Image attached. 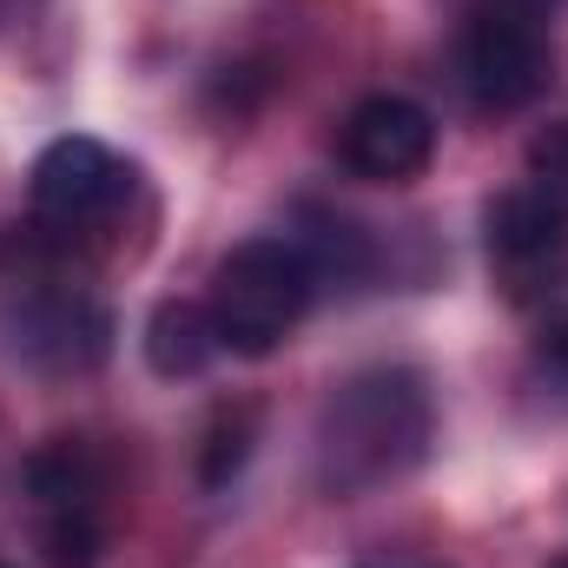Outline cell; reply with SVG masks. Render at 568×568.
<instances>
[{
    "label": "cell",
    "mask_w": 568,
    "mask_h": 568,
    "mask_svg": "<svg viewBox=\"0 0 568 568\" xmlns=\"http://www.w3.org/2000/svg\"><path fill=\"white\" fill-rule=\"evenodd\" d=\"M0 568H7V562H0Z\"/></svg>",
    "instance_id": "cell-17"
},
{
    "label": "cell",
    "mask_w": 568,
    "mask_h": 568,
    "mask_svg": "<svg viewBox=\"0 0 568 568\" xmlns=\"http://www.w3.org/2000/svg\"><path fill=\"white\" fill-rule=\"evenodd\" d=\"M357 568H443V562H429V556H404V549H384V556H364Z\"/></svg>",
    "instance_id": "cell-14"
},
{
    "label": "cell",
    "mask_w": 568,
    "mask_h": 568,
    "mask_svg": "<svg viewBox=\"0 0 568 568\" xmlns=\"http://www.w3.org/2000/svg\"><path fill=\"white\" fill-rule=\"evenodd\" d=\"M337 159L357 179L404 185V179H417L429 159H436V120H429L417 100H404V93H371V100H357L344 113Z\"/></svg>",
    "instance_id": "cell-8"
},
{
    "label": "cell",
    "mask_w": 568,
    "mask_h": 568,
    "mask_svg": "<svg viewBox=\"0 0 568 568\" xmlns=\"http://www.w3.org/2000/svg\"><path fill=\"white\" fill-rule=\"evenodd\" d=\"M429 436H436V404H429L424 371L371 364V371L344 377L317 410V436H311L317 489L337 503L371 496L424 463Z\"/></svg>",
    "instance_id": "cell-1"
},
{
    "label": "cell",
    "mask_w": 568,
    "mask_h": 568,
    "mask_svg": "<svg viewBox=\"0 0 568 568\" xmlns=\"http://www.w3.org/2000/svg\"><path fill=\"white\" fill-rule=\"evenodd\" d=\"M219 351H225V344H219V324H212V311L192 304V297H165V304L145 317V364H152L159 377H199Z\"/></svg>",
    "instance_id": "cell-9"
},
{
    "label": "cell",
    "mask_w": 568,
    "mask_h": 568,
    "mask_svg": "<svg viewBox=\"0 0 568 568\" xmlns=\"http://www.w3.org/2000/svg\"><path fill=\"white\" fill-rule=\"evenodd\" d=\"M549 568H568V556H562V562H549Z\"/></svg>",
    "instance_id": "cell-15"
},
{
    "label": "cell",
    "mask_w": 568,
    "mask_h": 568,
    "mask_svg": "<svg viewBox=\"0 0 568 568\" xmlns=\"http://www.w3.org/2000/svg\"><path fill=\"white\" fill-rule=\"evenodd\" d=\"M245 449H252V410L239 404H225L219 417H212V436H205V483H225L239 463H245Z\"/></svg>",
    "instance_id": "cell-13"
},
{
    "label": "cell",
    "mask_w": 568,
    "mask_h": 568,
    "mask_svg": "<svg viewBox=\"0 0 568 568\" xmlns=\"http://www.w3.org/2000/svg\"><path fill=\"white\" fill-rule=\"evenodd\" d=\"M0 337L27 371L47 377H80L106 357L113 344V317L106 304L73 278H13L0 304Z\"/></svg>",
    "instance_id": "cell-6"
},
{
    "label": "cell",
    "mask_w": 568,
    "mask_h": 568,
    "mask_svg": "<svg viewBox=\"0 0 568 568\" xmlns=\"http://www.w3.org/2000/svg\"><path fill=\"white\" fill-rule=\"evenodd\" d=\"M297 245H304V258H311V272L317 284L337 278H371V239L351 225V219H337V212H304V232H291Z\"/></svg>",
    "instance_id": "cell-10"
},
{
    "label": "cell",
    "mask_w": 568,
    "mask_h": 568,
    "mask_svg": "<svg viewBox=\"0 0 568 568\" xmlns=\"http://www.w3.org/2000/svg\"><path fill=\"white\" fill-rule=\"evenodd\" d=\"M456 80L483 113H523L556 80V40L536 0H476L456 33Z\"/></svg>",
    "instance_id": "cell-4"
},
{
    "label": "cell",
    "mask_w": 568,
    "mask_h": 568,
    "mask_svg": "<svg viewBox=\"0 0 568 568\" xmlns=\"http://www.w3.org/2000/svg\"><path fill=\"white\" fill-rule=\"evenodd\" d=\"M7 7H13V0H0V13H7Z\"/></svg>",
    "instance_id": "cell-16"
},
{
    "label": "cell",
    "mask_w": 568,
    "mask_h": 568,
    "mask_svg": "<svg viewBox=\"0 0 568 568\" xmlns=\"http://www.w3.org/2000/svg\"><path fill=\"white\" fill-rule=\"evenodd\" d=\"M523 185H536L542 199H556L568 212V120L542 126V133L529 140V172H523Z\"/></svg>",
    "instance_id": "cell-12"
},
{
    "label": "cell",
    "mask_w": 568,
    "mask_h": 568,
    "mask_svg": "<svg viewBox=\"0 0 568 568\" xmlns=\"http://www.w3.org/2000/svg\"><path fill=\"white\" fill-rule=\"evenodd\" d=\"M317 297V272L304 258L297 239H245L219 272H212V324H219V344L232 357H272L284 337L297 331V317L311 311Z\"/></svg>",
    "instance_id": "cell-3"
},
{
    "label": "cell",
    "mask_w": 568,
    "mask_h": 568,
    "mask_svg": "<svg viewBox=\"0 0 568 568\" xmlns=\"http://www.w3.org/2000/svg\"><path fill=\"white\" fill-rule=\"evenodd\" d=\"M489 278L509 304H556L568 291V212L536 185H509L483 212Z\"/></svg>",
    "instance_id": "cell-7"
},
{
    "label": "cell",
    "mask_w": 568,
    "mask_h": 568,
    "mask_svg": "<svg viewBox=\"0 0 568 568\" xmlns=\"http://www.w3.org/2000/svg\"><path fill=\"white\" fill-rule=\"evenodd\" d=\"M523 390H529L542 410L568 417V304H562V311H549V317H542V331L529 337Z\"/></svg>",
    "instance_id": "cell-11"
},
{
    "label": "cell",
    "mask_w": 568,
    "mask_h": 568,
    "mask_svg": "<svg viewBox=\"0 0 568 568\" xmlns=\"http://www.w3.org/2000/svg\"><path fill=\"white\" fill-rule=\"evenodd\" d=\"M20 496L33 549L53 568H93L106 556L120 496H113V463L87 436H47L20 469Z\"/></svg>",
    "instance_id": "cell-2"
},
{
    "label": "cell",
    "mask_w": 568,
    "mask_h": 568,
    "mask_svg": "<svg viewBox=\"0 0 568 568\" xmlns=\"http://www.w3.org/2000/svg\"><path fill=\"white\" fill-rule=\"evenodd\" d=\"M140 172L100 140H53L33 159V232L47 252H73L93 245L120 225V212L133 205Z\"/></svg>",
    "instance_id": "cell-5"
}]
</instances>
